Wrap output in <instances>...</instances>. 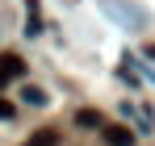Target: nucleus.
Returning <instances> with one entry per match:
<instances>
[{
    "label": "nucleus",
    "mask_w": 155,
    "mask_h": 146,
    "mask_svg": "<svg viewBox=\"0 0 155 146\" xmlns=\"http://www.w3.org/2000/svg\"><path fill=\"white\" fill-rule=\"evenodd\" d=\"M17 75H25V63L17 54H0V84L4 79H17Z\"/></svg>",
    "instance_id": "2"
},
{
    "label": "nucleus",
    "mask_w": 155,
    "mask_h": 146,
    "mask_svg": "<svg viewBox=\"0 0 155 146\" xmlns=\"http://www.w3.org/2000/svg\"><path fill=\"white\" fill-rule=\"evenodd\" d=\"M147 59H155V42H151V46H147Z\"/></svg>",
    "instance_id": "8"
},
{
    "label": "nucleus",
    "mask_w": 155,
    "mask_h": 146,
    "mask_svg": "<svg viewBox=\"0 0 155 146\" xmlns=\"http://www.w3.org/2000/svg\"><path fill=\"white\" fill-rule=\"evenodd\" d=\"M76 125H84V129H97V125H101V113H97V109H80V113H76Z\"/></svg>",
    "instance_id": "6"
},
{
    "label": "nucleus",
    "mask_w": 155,
    "mask_h": 146,
    "mask_svg": "<svg viewBox=\"0 0 155 146\" xmlns=\"http://www.w3.org/2000/svg\"><path fill=\"white\" fill-rule=\"evenodd\" d=\"M21 96H25V104H34V109H42V104L51 100L42 88H38V84H25V88H21Z\"/></svg>",
    "instance_id": "4"
},
{
    "label": "nucleus",
    "mask_w": 155,
    "mask_h": 146,
    "mask_svg": "<svg viewBox=\"0 0 155 146\" xmlns=\"http://www.w3.org/2000/svg\"><path fill=\"white\" fill-rule=\"evenodd\" d=\"M8 117H13V104H8V100H0V121H8Z\"/></svg>",
    "instance_id": "7"
},
{
    "label": "nucleus",
    "mask_w": 155,
    "mask_h": 146,
    "mask_svg": "<svg viewBox=\"0 0 155 146\" xmlns=\"http://www.w3.org/2000/svg\"><path fill=\"white\" fill-rule=\"evenodd\" d=\"M105 142L109 146H134V129L130 125H105Z\"/></svg>",
    "instance_id": "1"
},
{
    "label": "nucleus",
    "mask_w": 155,
    "mask_h": 146,
    "mask_svg": "<svg viewBox=\"0 0 155 146\" xmlns=\"http://www.w3.org/2000/svg\"><path fill=\"white\" fill-rule=\"evenodd\" d=\"M25 33L29 38L42 33V8H38V0H25Z\"/></svg>",
    "instance_id": "3"
},
{
    "label": "nucleus",
    "mask_w": 155,
    "mask_h": 146,
    "mask_svg": "<svg viewBox=\"0 0 155 146\" xmlns=\"http://www.w3.org/2000/svg\"><path fill=\"white\" fill-rule=\"evenodd\" d=\"M25 146H59V129H38V134H29Z\"/></svg>",
    "instance_id": "5"
}]
</instances>
